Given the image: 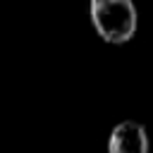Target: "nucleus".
Instances as JSON below:
<instances>
[{
    "instance_id": "nucleus-1",
    "label": "nucleus",
    "mask_w": 153,
    "mask_h": 153,
    "mask_svg": "<svg viewBox=\"0 0 153 153\" xmlns=\"http://www.w3.org/2000/svg\"><path fill=\"white\" fill-rule=\"evenodd\" d=\"M88 14L96 33L105 43H127L136 33L139 14L134 0H88Z\"/></svg>"
},
{
    "instance_id": "nucleus-2",
    "label": "nucleus",
    "mask_w": 153,
    "mask_h": 153,
    "mask_svg": "<svg viewBox=\"0 0 153 153\" xmlns=\"http://www.w3.org/2000/svg\"><path fill=\"white\" fill-rule=\"evenodd\" d=\"M108 153H148V134L134 120L120 122L108 141Z\"/></svg>"
}]
</instances>
